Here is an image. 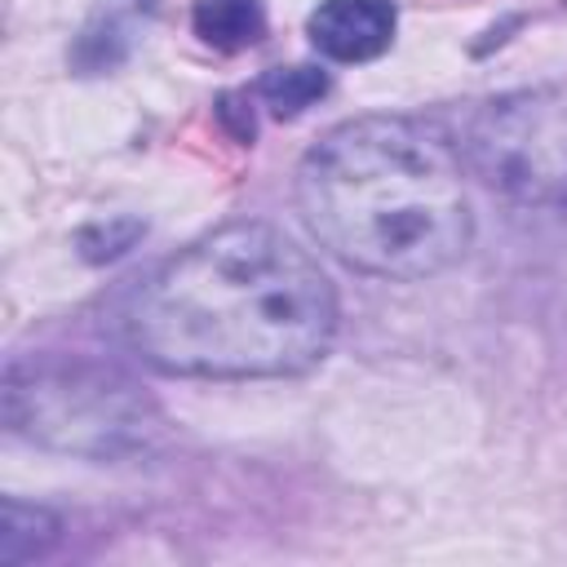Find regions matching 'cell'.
Segmentation results:
<instances>
[{
	"label": "cell",
	"instance_id": "1",
	"mask_svg": "<svg viewBox=\"0 0 567 567\" xmlns=\"http://www.w3.org/2000/svg\"><path fill=\"white\" fill-rule=\"evenodd\" d=\"M124 341L168 377H292L337 337L319 261L266 221H230L155 266L120 306Z\"/></svg>",
	"mask_w": 567,
	"mask_h": 567
},
{
	"label": "cell",
	"instance_id": "2",
	"mask_svg": "<svg viewBox=\"0 0 567 567\" xmlns=\"http://www.w3.org/2000/svg\"><path fill=\"white\" fill-rule=\"evenodd\" d=\"M297 208L337 261L377 279L439 275L474 235L456 151L403 115L323 133L297 164Z\"/></svg>",
	"mask_w": 567,
	"mask_h": 567
},
{
	"label": "cell",
	"instance_id": "3",
	"mask_svg": "<svg viewBox=\"0 0 567 567\" xmlns=\"http://www.w3.org/2000/svg\"><path fill=\"white\" fill-rule=\"evenodd\" d=\"M4 425L31 443L115 461L159 430L151 399L115 368L84 359H31L4 377Z\"/></svg>",
	"mask_w": 567,
	"mask_h": 567
},
{
	"label": "cell",
	"instance_id": "4",
	"mask_svg": "<svg viewBox=\"0 0 567 567\" xmlns=\"http://www.w3.org/2000/svg\"><path fill=\"white\" fill-rule=\"evenodd\" d=\"M461 151L492 186L527 204L567 199V93H509L478 106L465 124Z\"/></svg>",
	"mask_w": 567,
	"mask_h": 567
},
{
	"label": "cell",
	"instance_id": "5",
	"mask_svg": "<svg viewBox=\"0 0 567 567\" xmlns=\"http://www.w3.org/2000/svg\"><path fill=\"white\" fill-rule=\"evenodd\" d=\"M394 27L399 13L390 0H319L306 35L332 62H372L394 44Z\"/></svg>",
	"mask_w": 567,
	"mask_h": 567
},
{
	"label": "cell",
	"instance_id": "6",
	"mask_svg": "<svg viewBox=\"0 0 567 567\" xmlns=\"http://www.w3.org/2000/svg\"><path fill=\"white\" fill-rule=\"evenodd\" d=\"M190 22L208 49L239 53L266 35V4L261 0H199Z\"/></svg>",
	"mask_w": 567,
	"mask_h": 567
},
{
	"label": "cell",
	"instance_id": "7",
	"mask_svg": "<svg viewBox=\"0 0 567 567\" xmlns=\"http://www.w3.org/2000/svg\"><path fill=\"white\" fill-rule=\"evenodd\" d=\"M58 540V518L44 505H27L18 496H4L0 505V563H27L40 558Z\"/></svg>",
	"mask_w": 567,
	"mask_h": 567
},
{
	"label": "cell",
	"instance_id": "8",
	"mask_svg": "<svg viewBox=\"0 0 567 567\" xmlns=\"http://www.w3.org/2000/svg\"><path fill=\"white\" fill-rule=\"evenodd\" d=\"M257 93L275 115L292 120V115H301L310 102H319L328 93V75L319 66H270L257 80Z\"/></svg>",
	"mask_w": 567,
	"mask_h": 567
}]
</instances>
